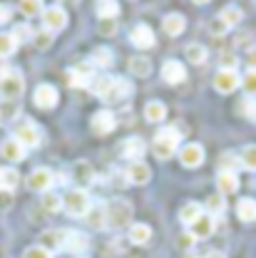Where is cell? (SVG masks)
I'll return each instance as SVG.
<instances>
[{
  "instance_id": "obj_19",
  "label": "cell",
  "mask_w": 256,
  "mask_h": 258,
  "mask_svg": "<svg viewBox=\"0 0 256 258\" xmlns=\"http://www.w3.org/2000/svg\"><path fill=\"white\" fill-rule=\"evenodd\" d=\"M25 152H28V149H25L20 142H15L13 137H10V139H5V142L0 144V154H3V159L13 161V164H18V161L25 159Z\"/></svg>"
},
{
  "instance_id": "obj_2",
  "label": "cell",
  "mask_w": 256,
  "mask_h": 258,
  "mask_svg": "<svg viewBox=\"0 0 256 258\" xmlns=\"http://www.w3.org/2000/svg\"><path fill=\"white\" fill-rule=\"evenodd\" d=\"M132 219H134V206L127 199H112L105 206V228L122 231V228L132 226Z\"/></svg>"
},
{
  "instance_id": "obj_18",
  "label": "cell",
  "mask_w": 256,
  "mask_h": 258,
  "mask_svg": "<svg viewBox=\"0 0 256 258\" xmlns=\"http://www.w3.org/2000/svg\"><path fill=\"white\" fill-rule=\"evenodd\" d=\"M144 152H147V144L139 139V137H129L122 142V157L129 161H142L144 157Z\"/></svg>"
},
{
  "instance_id": "obj_31",
  "label": "cell",
  "mask_w": 256,
  "mask_h": 258,
  "mask_svg": "<svg viewBox=\"0 0 256 258\" xmlns=\"http://www.w3.org/2000/svg\"><path fill=\"white\" fill-rule=\"evenodd\" d=\"M219 18L226 23V28L231 30V28H236L241 20H244V13H241V8L239 5H226L224 10L219 13Z\"/></svg>"
},
{
  "instance_id": "obj_47",
  "label": "cell",
  "mask_w": 256,
  "mask_h": 258,
  "mask_svg": "<svg viewBox=\"0 0 256 258\" xmlns=\"http://www.w3.org/2000/svg\"><path fill=\"white\" fill-rule=\"evenodd\" d=\"M10 35L18 40V45H20V40H32V32H30V28H28V25H18V28L10 32Z\"/></svg>"
},
{
  "instance_id": "obj_23",
  "label": "cell",
  "mask_w": 256,
  "mask_h": 258,
  "mask_svg": "<svg viewBox=\"0 0 256 258\" xmlns=\"http://www.w3.org/2000/svg\"><path fill=\"white\" fill-rule=\"evenodd\" d=\"M144 119H147V122H152V124L164 122V119H167V104L160 102V99L147 102V104H144Z\"/></svg>"
},
{
  "instance_id": "obj_20",
  "label": "cell",
  "mask_w": 256,
  "mask_h": 258,
  "mask_svg": "<svg viewBox=\"0 0 256 258\" xmlns=\"http://www.w3.org/2000/svg\"><path fill=\"white\" fill-rule=\"evenodd\" d=\"M189 233H192L196 241H201V238H209L212 233H214V216H209V214H201L192 226H189Z\"/></svg>"
},
{
  "instance_id": "obj_21",
  "label": "cell",
  "mask_w": 256,
  "mask_h": 258,
  "mask_svg": "<svg viewBox=\"0 0 256 258\" xmlns=\"http://www.w3.org/2000/svg\"><path fill=\"white\" fill-rule=\"evenodd\" d=\"M18 184H20L18 169L15 166H0V191H5V194L15 191Z\"/></svg>"
},
{
  "instance_id": "obj_5",
  "label": "cell",
  "mask_w": 256,
  "mask_h": 258,
  "mask_svg": "<svg viewBox=\"0 0 256 258\" xmlns=\"http://www.w3.org/2000/svg\"><path fill=\"white\" fill-rule=\"evenodd\" d=\"M63 209L70 216H77V219H85L87 211L92 209V199L85 189H70L63 196Z\"/></svg>"
},
{
  "instance_id": "obj_10",
  "label": "cell",
  "mask_w": 256,
  "mask_h": 258,
  "mask_svg": "<svg viewBox=\"0 0 256 258\" xmlns=\"http://www.w3.org/2000/svg\"><path fill=\"white\" fill-rule=\"evenodd\" d=\"M32 102L40 109H55L58 102H60V92H58L55 85H47V82L45 85H37L35 92H32Z\"/></svg>"
},
{
  "instance_id": "obj_6",
  "label": "cell",
  "mask_w": 256,
  "mask_h": 258,
  "mask_svg": "<svg viewBox=\"0 0 256 258\" xmlns=\"http://www.w3.org/2000/svg\"><path fill=\"white\" fill-rule=\"evenodd\" d=\"M95 72H97V67L90 62V60L75 64L72 70H67V87H72V90L90 87V85L95 82Z\"/></svg>"
},
{
  "instance_id": "obj_46",
  "label": "cell",
  "mask_w": 256,
  "mask_h": 258,
  "mask_svg": "<svg viewBox=\"0 0 256 258\" xmlns=\"http://www.w3.org/2000/svg\"><path fill=\"white\" fill-rule=\"evenodd\" d=\"M209 30H212V35H226V32H229V28H226L224 20H222V18L217 15V18H214V20L209 23Z\"/></svg>"
},
{
  "instance_id": "obj_48",
  "label": "cell",
  "mask_w": 256,
  "mask_h": 258,
  "mask_svg": "<svg viewBox=\"0 0 256 258\" xmlns=\"http://www.w3.org/2000/svg\"><path fill=\"white\" fill-rule=\"evenodd\" d=\"M236 64H239L236 55H231V52H224V55H222V70H234V72H236Z\"/></svg>"
},
{
  "instance_id": "obj_4",
  "label": "cell",
  "mask_w": 256,
  "mask_h": 258,
  "mask_svg": "<svg viewBox=\"0 0 256 258\" xmlns=\"http://www.w3.org/2000/svg\"><path fill=\"white\" fill-rule=\"evenodd\" d=\"M25 92V77L20 70H8L3 77H0V97L5 102H18Z\"/></svg>"
},
{
  "instance_id": "obj_32",
  "label": "cell",
  "mask_w": 256,
  "mask_h": 258,
  "mask_svg": "<svg viewBox=\"0 0 256 258\" xmlns=\"http://www.w3.org/2000/svg\"><path fill=\"white\" fill-rule=\"evenodd\" d=\"M184 55H187V60H189L192 64H204L207 62V57H209L207 47H204V45H199V42L187 45V47H184Z\"/></svg>"
},
{
  "instance_id": "obj_51",
  "label": "cell",
  "mask_w": 256,
  "mask_h": 258,
  "mask_svg": "<svg viewBox=\"0 0 256 258\" xmlns=\"http://www.w3.org/2000/svg\"><path fill=\"white\" fill-rule=\"evenodd\" d=\"M10 13H13V10H10V8H8V5H0V25H3V23H8V20H10Z\"/></svg>"
},
{
  "instance_id": "obj_12",
  "label": "cell",
  "mask_w": 256,
  "mask_h": 258,
  "mask_svg": "<svg viewBox=\"0 0 256 258\" xmlns=\"http://www.w3.org/2000/svg\"><path fill=\"white\" fill-rule=\"evenodd\" d=\"M90 129L95 134H99V137H105V134H110V132L117 129V117L110 109H99V112H95L90 117Z\"/></svg>"
},
{
  "instance_id": "obj_17",
  "label": "cell",
  "mask_w": 256,
  "mask_h": 258,
  "mask_svg": "<svg viewBox=\"0 0 256 258\" xmlns=\"http://www.w3.org/2000/svg\"><path fill=\"white\" fill-rule=\"evenodd\" d=\"M65 251H70V253H85L87 248H90V238L82 233V231H65Z\"/></svg>"
},
{
  "instance_id": "obj_45",
  "label": "cell",
  "mask_w": 256,
  "mask_h": 258,
  "mask_svg": "<svg viewBox=\"0 0 256 258\" xmlns=\"http://www.w3.org/2000/svg\"><path fill=\"white\" fill-rule=\"evenodd\" d=\"M23 258H53V253H50L47 248H42V246H30V248L23 253Z\"/></svg>"
},
{
  "instance_id": "obj_8",
  "label": "cell",
  "mask_w": 256,
  "mask_h": 258,
  "mask_svg": "<svg viewBox=\"0 0 256 258\" xmlns=\"http://www.w3.org/2000/svg\"><path fill=\"white\" fill-rule=\"evenodd\" d=\"M40 18H42V28L50 30L53 35L65 30V25H67V13H65L63 5H47Z\"/></svg>"
},
{
  "instance_id": "obj_11",
  "label": "cell",
  "mask_w": 256,
  "mask_h": 258,
  "mask_svg": "<svg viewBox=\"0 0 256 258\" xmlns=\"http://www.w3.org/2000/svg\"><path fill=\"white\" fill-rule=\"evenodd\" d=\"M239 87H241L239 72H234V70H219V72L214 75V90H217L219 95H231V92H236Z\"/></svg>"
},
{
  "instance_id": "obj_42",
  "label": "cell",
  "mask_w": 256,
  "mask_h": 258,
  "mask_svg": "<svg viewBox=\"0 0 256 258\" xmlns=\"http://www.w3.org/2000/svg\"><path fill=\"white\" fill-rule=\"evenodd\" d=\"M239 112H241V117H244V119L256 122V99H251V97L241 99V102H239Z\"/></svg>"
},
{
  "instance_id": "obj_16",
  "label": "cell",
  "mask_w": 256,
  "mask_h": 258,
  "mask_svg": "<svg viewBox=\"0 0 256 258\" xmlns=\"http://www.w3.org/2000/svg\"><path fill=\"white\" fill-rule=\"evenodd\" d=\"M127 179H129V184H134V186H144V184L152 179V169H149V164H144V161H129Z\"/></svg>"
},
{
  "instance_id": "obj_33",
  "label": "cell",
  "mask_w": 256,
  "mask_h": 258,
  "mask_svg": "<svg viewBox=\"0 0 256 258\" xmlns=\"http://www.w3.org/2000/svg\"><path fill=\"white\" fill-rule=\"evenodd\" d=\"M129 72H132L134 77H149V75H152V62H149L147 57L137 55V57L129 60Z\"/></svg>"
},
{
  "instance_id": "obj_40",
  "label": "cell",
  "mask_w": 256,
  "mask_h": 258,
  "mask_svg": "<svg viewBox=\"0 0 256 258\" xmlns=\"http://www.w3.org/2000/svg\"><path fill=\"white\" fill-rule=\"evenodd\" d=\"M42 209L47 211V214H58L60 209H63V196H58V194L47 191L42 196Z\"/></svg>"
},
{
  "instance_id": "obj_54",
  "label": "cell",
  "mask_w": 256,
  "mask_h": 258,
  "mask_svg": "<svg viewBox=\"0 0 256 258\" xmlns=\"http://www.w3.org/2000/svg\"><path fill=\"white\" fill-rule=\"evenodd\" d=\"M207 258H226V256H224V253H219V251H212Z\"/></svg>"
},
{
  "instance_id": "obj_27",
  "label": "cell",
  "mask_w": 256,
  "mask_h": 258,
  "mask_svg": "<svg viewBox=\"0 0 256 258\" xmlns=\"http://www.w3.org/2000/svg\"><path fill=\"white\" fill-rule=\"evenodd\" d=\"M149 238H152V226H147V224L129 226V241L134 246H144V243H149Z\"/></svg>"
},
{
  "instance_id": "obj_50",
  "label": "cell",
  "mask_w": 256,
  "mask_h": 258,
  "mask_svg": "<svg viewBox=\"0 0 256 258\" xmlns=\"http://www.w3.org/2000/svg\"><path fill=\"white\" fill-rule=\"evenodd\" d=\"M194 241H196V238H194L192 233H184L182 241H179V246H182V248H189V246H194Z\"/></svg>"
},
{
  "instance_id": "obj_26",
  "label": "cell",
  "mask_w": 256,
  "mask_h": 258,
  "mask_svg": "<svg viewBox=\"0 0 256 258\" xmlns=\"http://www.w3.org/2000/svg\"><path fill=\"white\" fill-rule=\"evenodd\" d=\"M217 186H219V194H222V196H226V194H236L239 191V174L219 171V176H217Z\"/></svg>"
},
{
  "instance_id": "obj_41",
  "label": "cell",
  "mask_w": 256,
  "mask_h": 258,
  "mask_svg": "<svg viewBox=\"0 0 256 258\" xmlns=\"http://www.w3.org/2000/svg\"><path fill=\"white\" fill-rule=\"evenodd\" d=\"M53 40H55V35L50 30H45V28L40 32H32V45H35L37 50H47V47L53 45Z\"/></svg>"
},
{
  "instance_id": "obj_13",
  "label": "cell",
  "mask_w": 256,
  "mask_h": 258,
  "mask_svg": "<svg viewBox=\"0 0 256 258\" xmlns=\"http://www.w3.org/2000/svg\"><path fill=\"white\" fill-rule=\"evenodd\" d=\"M129 42H132L137 50H149V47H155L157 37H155V30H152L149 25L139 23V25H134L132 32H129Z\"/></svg>"
},
{
  "instance_id": "obj_55",
  "label": "cell",
  "mask_w": 256,
  "mask_h": 258,
  "mask_svg": "<svg viewBox=\"0 0 256 258\" xmlns=\"http://www.w3.org/2000/svg\"><path fill=\"white\" fill-rule=\"evenodd\" d=\"M184 258H199V256H194V253H187V256H184Z\"/></svg>"
},
{
  "instance_id": "obj_36",
  "label": "cell",
  "mask_w": 256,
  "mask_h": 258,
  "mask_svg": "<svg viewBox=\"0 0 256 258\" xmlns=\"http://www.w3.org/2000/svg\"><path fill=\"white\" fill-rule=\"evenodd\" d=\"M204 209L209 211V216H219V214H224V209H226L224 196H222V194L209 196V199H207V204H204Z\"/></svg>"
},
{
  "instance_id": "obj_7",
  "label": "cell",
  "mask_w": 256,
  "mask_h": 258,
  "mask_svg": "<svg viewBox=\"0 0 256 258\" xmlns=\"http://www.w3.org/2000/svg\"><path fill=\"white\" fill-rule=\"evenodd\" d=\"M55 181H58V176H55L53 169L37 166V169H32L30 176H28V189H30V191H37V194H47L55 186Z\"/></svg>"
},
{
  "instance_id": "obj_25",
  "label": "cell",
  "mask_w": 256,
  "mask_h": 258,
  "mask_svg": "<svg viewBox=\"0 0 256 258\" xmlns=\"http://www.w3.org/2000/svg\"><path fill=\"white\" fill-rule=\"evenodd\" d=\"M40 238H42V241H40V246H42V248H47L50 253H53V251H60V248L65 246V231L63 228H58V231H45Z\"/></svg>"
},
{
  "instance_id": "obj_43",
  "label": "cell",
  "mask_w": 256,
  "mask_h": 258,
  "mask_svg": "<svg viewBox=\"0 0 256 258\" xmlns=\"http://www.w3.org/2000/svg\"><path fill=\"white\" fill-rule=\"evenodd\" d=\"M241 87H244V92H246V97H251L254 99L256 97V70H246V75L241 77Z\"/></svg>"
},
{
  "instance_id": "obj_52",
  "label": "cell",
  "mask_w": 256,
  "mask_h": 258,
  "mask_svg": "<svg viewBox=\"0 0 256 258\" xmlns=\"http://www.w3.org/2000/svg\"><path fill=\"white\" fill-rule=\"evenodd\" d=\"M246 60H249V64H251V70H256V47H249Z\"/></svg>"
},
{
  "instance_id": "obj_35",
  "label": "cell",
  "mask_w": 256,
  "mask_h": 258,
  "mask_svg": "<svg viewBox=\"0 0 256 258\" xmlns=\"http://www.w3.org/2000/svg\"><path fill=\"white\" fill-rule=\"evenodd\" d=\"M15 50H18V40H15L10 32H3V35H0V60L15 55Z\"/></svg>"
},
{
  "instance_id": "obj_24",
  "label": "cell",
  "mask_w": 256,
  "mask_h": 258,
  "mask_svg": "<svg viewBox=\"0 0 256 258\" xmlns=\"http://www.w3.org/2000/svg\"><path fill=\"white\" fill-rule=\"evenodd\" d=\"M236 216H239L244 224H256V201L254 199H249V196L239 199V204H236Z\"/></svg>"
},
{
  "instance_id": "obj_39",
  "label": "cell",
  "mask_w": 256,
  "mask_h": 258,
  "mask_svg": "<svg viewBox=\"0 0 256 258\" xmlns=\"http://www.w3.org/2000/svg\"><path fill=\"white\" fill-rule=\"evenodd\" d=\"M239 166H241V164H239V154H234V152H224V154H222V159H219V171H231V174H236Z\"/></svg>"
},
{
  "instance_id": "obj_44",
  "label": "cell",
  "mask_w": 256,
  "mask_h": 258,
  "mask_svg": "<svg viewBox=\"0 0 256 258\" xmlns=\"http://www.w3.org/2000/svg\"><path fill=\"white\" fill-rule=\"evenodd\" d=\"M42 3L40 0H23L20 3V13L23 15H28V18H32V15H42Z\"/></svg>"
},
{
  "instance_id": "obj_1",
  "label": "cell",
  "mask_w": 256,
  "mask_h": 258,
  "mask_svg": "<svg viewBox=\"0 0 256 258\" xmlns=\"http://www.w3.org/2000/svg\"><path fill=\"white\" fill-rule=\"evenodd\" d=\"M92 90L102 102H120V99H127L134 92L132 82L125 77H95Z\"/></svg>"
},
{
  "instance_id": "obj_49",
  "label": "cell",
  "mask_w": 256,
  "mask_h": 258,
  "mask_svg": "<svg viewBox=\"0 0 256 258\" xmlns=\"http://www.w3.org/2000/svg\"><path fill=\"white\" fill-rule=\"evenodd\" d=\"M115 32H117L115 20H99V35H115Z\"/></svg>"
},
{
  "instance_id": "obj_9",
  "label": "cell",
  "mask_w": 256,
  "mask_h": 258,
  "mask_svg": "<svg viewBox=\"0 0 256 258\" xmlns=\"http://www.w3.org/2000/svg\"><path fill=\"white\" fill-rule=\"evenodd\" d=\"M13 139L15 142H20L25 149H35V147H40V142H42V134H40V129L35 127L32 122H20L15 132H13Z\"/></svg>"
},
{
  "instance_id": "obj_30",
  "label": "cell",
  "mask_w": 256,
  "mask_h": 258,
  "mask_svg": "<svg viewBox=\"0 0 256 258\" xmlns=\"http://www.w3.org/2000/svg\"><path fill=\"white\" fill-rule=\"evenodd\" d=\"M72 176H75V181H80L82 186H87V184L95 181V171H92V166H90L87 161H77V164L72 166Z\"/></svg>"
},
{
  "instance_id": "obj_29",
  "label": "cell",
  "mask_w": 256,
  "mask_h": 258,
  "mask_svg": "<svg viewBox=\"0 0 256 258\" xmlns=\"http://www.w3.org/2000/svg\"><path fill=\"white\" fill-rule=\"evenodd\" d=\"M95 13L99 20H115L120 15V3L117 0H99L95 5Z\"/></svg>"
},
{
  "instance_id": "obj_15",
  "label": "cell",
  "mask_w": 256,
  "mask_h": 258,
  "mask_svg": "<svg viewBox=\"0 0 256 258\" xmlns=\"http://www.w3.org/2000/svg\"><path fill=\"white\" fill-rule=\"evenodd\" d=\"M162 80L167 85H182L187 80V67L179 60H167L162 64Z\"/></svg>"
},
{
  "instance_id": "obj_14",
  "label": "cell",
  "mask_w": 256,
  "mask_h": 258,
  "mask_svg": "<svg viewBox=\"0 0 256 258\" xmlns=\"http://www.w3.org/2000/svg\"><path fill=\"white\" fill-rule=\"evenodd\" d=\"M179 161L187 166V169H196V166H201L204 164V147L201 144H184L182 149H179Z\"/></svg>"
},
{
  "instance_id": "obj_38",
  "label": "cell",
  "mask_w": 256,
  "mask_h": 258,
  "mask_svg": "<svg viewBox=\"0 0 256 258\" xmlns=\"http://www.w3.org/2000/svg\"><path fill=\"white\" fill-rule=\"evenodd\" d=\"M90 62L95 64V67H110L112 64V50L110 47H95Z\"/></svg>"
},
{
  "instance_id": "obj_28",
  "label": "cell",
  "mask_w": 256,
  "mask_h": 258,
  "mask_svg": "<svg viewBox=\"0 0 256 258\" xmlns=\"http://www.w3.org/2000/svg\"><path fill=\"white\" fill-rule=\"evenodd\" d=\"M201 214H204V206L196 204V201H189V204H184V206L179 209V221L184 226H192Z\"/></svg>"
},
{
  "instance_id": "obj_37",
  "label": "cell",
  "mask_w": 256,
  "mask_h": 258,
  "mask_svg": "<svg viewBox=\"0 0 256 258\" xmlns=\"http://www.w3.org/2000/svg\"><path fill=\"white\" fill-rule=\"evenodd\" d=\"M85 221L92 226V228H105V206H92L90 211H87V216H85Z\"/></svg>"
},
{
  "instance_id": "obj_3",
  "label": "cell",
  "mask_w": 256,
  "mask_h": 258,
  "mask_svg": "<svg viewBox=\"0 0 256 258\" xmlns=\"http://www.w3.org/2000/svg\"><path fill=\"white\" fill-rule=\"evenodd\" d=\"M179 139H182V134H179L174 127L160 129V132L155 134V144H152L155 157L162 161L169 159V157H174V152L179 149Z\"/></svg>"
},
{
  "instance_id": "obj_53",
  "label": "cell",
  "mask_w": 256,
  "mask_h": 258,
  "mask_svg": "<svg viewBox=\"0 0 256 258\" xmlns=\"http://www.w3.org/2000/svg\"><path fill=\"white\" fill-rule=\"evenodd\" d=\"M8 70H10V67H8V64H5V60H0V77H3V75H5V72H8Z\"/></svg>"
},
{
  "instance_id": "obj_22",
  "label": "cell",
  "mask_w": 256,
  "mask_h": 258,
  "mask_svg": "<svg viewBox=\"0 0 256 258\" xmlns=\"http://www.w3.org/2000/svg\"><path fill=\"white\" fill-rule=\"evenodd\" d=\"M162 28H164V32H167V35L177 37V35H182V32H184V28H187V20H184V15H179V13H169V15H164Z\"/></svg>"
},
{
  "instance_id": "obj_34",
  "label": "cell",
  "mask_w": 256,
  "mask_h": 258,
  "mask_svg": "<svg viewBox=\"0 0 256 258\" xmlns=\"http://www.w3.org/2000/svg\"><path fill=\"white\" fill-rule=\"evenodd\" d=\"M239 164L246 169V171H256V144H246L239 154Z\"/></svg>"
}]
</instances>
